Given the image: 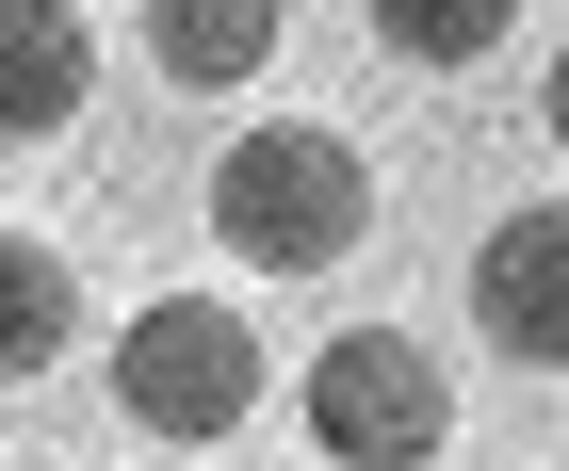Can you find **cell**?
Segmentation results:
<instances>
[{"mask_svg": "<svg viewBox=\"0 0 569 471\" xmlns=\"http://www.w3.org/2000/svg\"><path fill=\"white\" fill-rule=\"evenodd\" d=\"M212 244L261 260V277H326V260L375 244V163H358L326 114H261L212 147Z\"/></svg>", "mask_w": 569, "mask_h": 471, "instance_id": "6da1fadb", "label": "cell"}, {"mask_svg": "<svg viewBox=\"0 0 569 471\" xmlns=\"http://www.w3.org/2000/svg\"><path fill=\"white\" fill-rule=\"evenodd\" d=\"M114 407H131L147 439H244V407H261V325L228 293H147L131 325H114Z\"/></svg>", "mask_w": 569, "mask_h": 471, "instance_id": "7a4b0ae2", "label": "cell"}, {"mask_svg": "<svg viewBox=\"0 0 569 471\" xmlns=\"http://www.w3.org/2000/svg\"><path fill=\"white\" fill-rule=\"evenodd\" d=\"M456 439V374H439L407 325H342V342L309 358V455L342 471H423Z\"/></svg>", "mask_w": 569, "mask_h": 471, "instance_id": "3957f363", "label": "cell"}, {"mask_svg": "<svg viewBox=\"0 0 569 471\" xmlns=\"http://www.w3.org/2000/svg\"><path fill=\"white\" fill-rule=\"evenodd\" d=\"M472 325L521 374H569V196H521V212L472 244Z\"/></svg>", "mask_w": 569, "mask_h": 471, "instance_id": "277c9868", "label": "cell"}, {"mask_svg": "<svg viewBox=\"0 0 569 471\" xmlns=\"http://www.w3.org/2000/svg\"><path fill=\"white\" fill-rule=\"evenodd\" d=\"M82 82H98L82 0H0V147H49V130H82Z\"/></svg>", "mask_w": 569, "mask_h": 471, "instance_id": "5b68a950", "label": "cell"}, {"mask_svg": "<svg viewBox=\"0 0 569 471\" xmlns=\"http://www.w3.org/2000/svg\"><path fill=\"white\" fill-rule=\"evenodd\" d=\"M66 358H82V277H66V244L0 228V390H49Z\"/></svg>", "mask_w": 569, "mask_h": 471, "instance_id": "8992f818", "label": "cell"}, {"mask_svg": "<svg viewBox=\"0 0 569 471\" xmlns=\"http://www.w3.org/2000/svg\"><path fill=\"white\" fill-rule=\"evenodd\" d=\"M147 66L179 98H228L277 66V0H147Z\"/></svg>", "mask_w": 569, "mask_h": 471, "instance_id": "52a82bcc", "label": "cell"}, {"mask_svg": "<svg viewBox=\"0 0 569 471\" xmlns=\"http://www.w3.org/2000/svg\"><path fill=\"white\" fill-rule=\"evenodd\" d=\"M375 17V49H407V66H488V49L521 33V0H358Z\"/></svg>", "mask_w": 569, "mask_h": 471, "instance_id": "ba28073f", "label": "cell"}, {"mask_svg": "<svg viewBox=\"0 0 569 471\" xmlns=\"http://www.w3.org/2000/svg\"><path fill=\"white\" fill-rule=\"evenodd\" d=\"M537 130H553V147H569V49H553V66H537Z\"/></svg>", "mask_w": 569, "mask_h": 471, "instance_id": "9c48e42d", "label": "cell"}]
</instances>
